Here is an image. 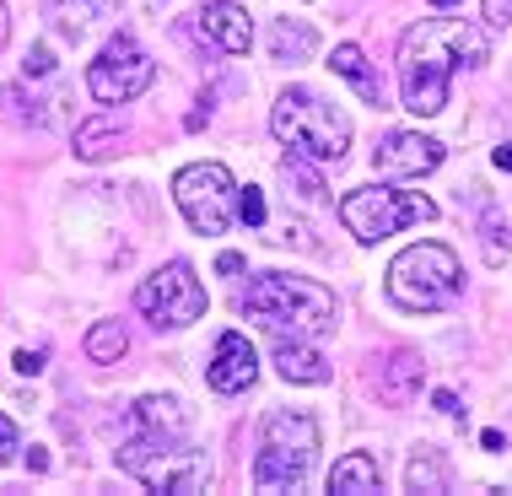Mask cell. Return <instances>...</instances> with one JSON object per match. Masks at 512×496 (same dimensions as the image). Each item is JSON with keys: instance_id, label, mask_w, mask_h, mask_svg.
Listing matches in <instances>:
<instances>
[{"instance_id": "cell-1", "label": "cell", "mask_w": 512, "mask_h": 496, "mask_svg": "<svg viewBox=\"0 0 512 496\" xmlns=\"http://www.w3.org/2000/svg\"><path fill=\"white\" fill-rule=\"evenodd\" d=\"M491 38L486 27L464 17H421L399 38V98L415 119H432L448 108V81L459 65H486Z\"/></svg>"}, {"instance_id": "cell-2", "label": "cell", "mask_w": 512, "mask_h": 496, "mask_svg": "<svg viewBox=\"0 0 512 496\" xmlns=\"http://www.w3.org/2000/svg\"><path fill=\"white\" fill-rule=\"evenodd\" d=\"M243 313L275 329V335H302V340L329 335L340 324V302L329 286L308 281V275H281V270H265L248 281Z\"/></svg>"}, {"instance_id": "cell-3", "label": "cell", "mask_w": 512, "mask_h": 496, "mask_svg": "<svg viewBox=\"0 0 512 496\" xmlns=\"http://www.w3.org/2000/svg\"><path fill=\"white\" fill-rule=\"evenodd\" d=\"M270 130L281 146H292L308 162H340L351 146V119L335 103H324L308 87H286L270 108Z\"/></svg>"}, {"instance_id": "cell-4", "label": "cell", "mask_w": 512, "mask_h": 496, "mask_svg": "<svg viewBox=\"0 0 512 496\" xmlns=\"http://www.w3.org/2000/svg\"><path fill=\"white\" fill-rule=\"evenodd\" d=\"M383 292H389L394 308L405 313H442L453 308V297L464 292V270H459V254L442 243H410L405 254L389 265L383 275Z\"/></svg>"}, {"instance_id": "cell-5", "label": "cell", "mask_w": 512, "mask_h": 496, "mask_svg": "<svg viewBox=\"0 0 512 496\" xmlns=\"http://www.w3.org/2000/svg\"><path fill=\"white\" fill-rule=\"evenodd\" d=\"M119 470L135 475L146 491H168V496H195L211 486V459L200 448H189L184 437H162V432H130L119 448Z\"/></svg>"}, {"instance_id": "cell-6", "label": "cell", "mask_w": 512, "mask_h": 496, "mask_svg": "<svg viewBox=\"0 0 512 496\" xmlns=\"http://www.w3.org/2000/svg\"><path fill=\"white\" fill-rule=\"evenodd\" d=\"M318 459V421L308 410H270L259 426L254 486L259 491H297Z\"/></svg>"}, {"instance_id": "cell-7", "label": "cell", "mask_w": 512, "mask_h": 496, "mask_svg": "<svg viewBox=\"0 0 512 496\" xmlns=\"http://www.w3.org/2000/svg\"><path fill=\"white\" fill-rule=\"evenodd\" d=\"M340 222L356 243H383L415 222H437V205L421 189H351L340 200Z\"/></svg>"}, {"instance_id": "cell-8", "label": "cell", "mask_w": 512, "mask_h": 496, "mask_svg": "<svg viewBox=\"0 0 512 496\" xmlns=\"http://www.w3.org/2000/svg\"><path fill=\"white\" fill-rule=\"evenodd\" d=\"M243 189L232 184V173L221 162H195L173 178V200L184 211V222L200 232V238H221L232 227V211H238Z\"/></svg>"}, {"instance_id": "cell-9", "label": "cell", "mask_w": 512, "mask_h": 496, "mask_svg": "<svg viewBox=\"0 0 512 496\" xmlns=\"http://www.w3.org/2000/svg\"><path fill=\"white\" fill-rule=\"evenodd\" d=\"M135 308H141L157 329H189L205 313V286H200L195 265L173 259V265H162L157 275H146L141 292H135Z\"/></svg>"}, {"instance_id": "cell-10", "label": "cell", "mask_w": 512, "mask_h": 496, "mask_svg": "<svg viewBox=\"0 0 512 496\" xmlns=\"http://www.w3.org/2000/svg\"><path fill=\"white\" fill-rule=\"evenodd\" d=\"M151 76H157V60H151L130 33H119V38H108V49L92 60L87 87L98 103H135L151 87Z\"/></svg>"}, {"instance_id": "cell-11", "label": "cell", "mask_w": 512, "mask_h": 496, "mask_svg": "<svg viewBox=\"0 0 512 496\" xmlns=\"http://www.w3.org/2000/svg\"><path fill=\"white\" fill-rule=\"evenodd\" d=\"M372 168L383 178H421V173L442 168V141H432V135H421V130H394L378 141Z\"/></svg>"}, {"instance_id": "cell-12", "label": "cell", "mask_w": 512, "mask_h": 496, "mask_svg": "<svg viewBox=\"0 0 512 496\" xmlns=\"http://www.w3.org/2000/svg\"><path fill=\"white\" fill-rule=\"evenodd\" d=\"M254 378H259V356H254V346H248V335L227 329V335L216 340V351H211L205 383H211L216 394H243V389H254Z\"/></svg>"}, {"instance_id": "cell-13", "label": "cell", "mask_w": 512, "mask_h": 496, "mask_svg": "<svg viewBox=\"0 0 512 496\" xmlns=\"http://www.w3.org/2000/svg\"><path fill=\"white\" fill-rule=\"evenodd\" d=\"M195 33L205 44H216L221 54H248V44H254V22L232 0H211L205 11H195Z\"/></svg>"}, {"instance_id": "cell-14", "label": "cell", "mask_w": 512, "mask_h": 496, "mask_svg": "<svg viewBox=\"0 0 512 496\" xmlns=\"http://www.w3.org/2000/svg\"><path fill=\"white\" fill-rule=\"evenodd\" d=\"M275 372L286 383H329V362L302 335H275Z\"/></svg>"}, {"instance_id": "cell-15", "label": "cell", "mask_w": 512, "mask_h": 496, "mask_svg": "<svg viewBox=\"0 0 512 496\" xmlns=\"http://www.w3.org/2000/svg\"><path fill=\"white\" fill-rule=\"evenodd\" d=\"M130 432H162V437H184L189 432V410L173 394H146L130 410Z\"/></svg>"}, {"instance_id": "cell-16", "label": "cell", "mask_w": 512, "mask_h": 496, "mask_svg": "<svg viewBox=\"0 0 512 496\" xmlns=\"http://www.w3.org/2000/svg\"><path fill=\"white\" fill-rule=\"evenodd\" d=\"M421 378H426V362L415 351H394L389 362L378 372V394L383 405H410L415 394H421Z\"/></svg>"}, {"instance_id": "cell-17", "label": "cell", "mask_w": 512, "mask_h": 496, "mask_svg": "<svg viewBox=\"0 0 512 496\" xmlns=\"http://www.w3.org/2000/svg\"><path fill=\"white\" fill-rule=\"evenodd\" d=\"M329 491L335 496H372L383 491V470L372 453H345V459H335V470H329Z\"/></svg>"}, {"instance_id": "cell-18", "label": "cell", "mask_w": 512, "mask_h": 496, "mask_svg": "<svg viewBox=\"0 0 512 496\" xmlns=\"http://www.w3.org/2000/svg\"><path fill=\"white\" fill-rule=\"evenodd\" d=\"M329 65H335V76H345V81H351V87L362 92V98H367L372 108H383V76L372 71V65H367V54L356 49V44H340V49H335V60H329Z\"/></svg>"}, {"instance_id": "cell-19", "label": "cell", "mask_w": 512, "mask_h": 496, "mask_svg": "<svg viewBox=\"0 0 512 496\" xmlns=\"http://www.w3.org/2000/svg\"><path fill=\"white\" fill-rule=\"evenodd\" d=\"M108 11H114V0H49V22L60 38H81Z\"/></svg>"}, {"instance_id": "cell-20", "label": "cell", "mask_w": 512, "mask_h": 496, "mask_svg": "<svg viewBox=\"0 0 512 496\" xmlns=\"http://www.w3.org/2000/svg\"><path fill=\"white\" fill-rule=\"evenodd\" d=\"M270 49H275V60H286V65H302V60H313V49H318V33L308 22H297V17H281L270 27Z\"/></svg>"}, {"instance_id": "cell-21", "label": "cell", "mask_w": 512, "mask_h": 496, "mask_svg": "<svg viewBox=\"0 0 512 496\" xmlns=\"http://www.w3.org/2000/svg\"><path fill=\"white\" fill-rule=\"evenodd\" d=\"M119 141H124V119H114V114L76 124V157H81V162H103Z\"/></svg>"}, {"instance_id": "cell-22", "label": "cell", "mask_w": 512, "mask_h": 496, "mask_svg": "<svg viewBox=\"0 0 512 496\" xmlns=\"http://www.w3.org/2000/svg\"><path fill=\"white\" fill-rule=\"evenodd\" d=\"M124 351H130V335H124L119 319H103V324L87 329V356H92V362L108 367V362H119Z\"/></svg>"}, {"instance_id": "cell-23", "label": "cell", "mask_w": 512, "mask_h": 496, "mask_svg": "<svg viewBox=\"0 0 512 496\" xmlns=\"http://www.w3.org/2000/svg\"><path fill=\"white\" fill-rule=\"evenodd\" d=\"M405 486H410V491H432V496H442V491H448V464H442L437 453H421V459H410Z\"/></svg>"}, {"instance_id": "cell-24", "label": "cell", "mask_w": 512, "mask_h": 496, "mask_svg": "<svg viewBox=\"0 0 512 496\" xmlns=\"http://www.w3.org/2000/svg\"><path fill=\"white\" fill-rule=\"evenodd\" d=\"M286 178H297V189H302L308 200L324 195V178H318V173L308 168V157H297V151H286Z\"/></svg>"}, {"instance_id": "cell-25", "label": "cell", "mask_w": 512, "mask_h": 496, "mask_svg": "<svg viewBox=\"0 0 512 496\" xmlns=\"http://www.w3.org/2000/svg\"><path fill=\"white\" fill-rule=\"evenodd\" d=\"M512 248V232L502 227V216H486V265H502Z\"/></svg>"}, {"instance_id": "cell-26", "label": "cell", "mask_w": 512, "mask_h": 496, "mask_svg": "<svg viewBox=\"0 0 512 496\" xmlns=\"http://www.w3.org/2000/svg\"><path fill=\"white\" fill-rule=\"evenodd\" d=\"M238 216H243L248 227H265V195H259L254 184H248L243 195H238Z\"/></svg>"}, {"instance_id": "cell-27", "label": "cell", "mask_w": 512, "mask_h": 496, "mask_svg": "<svg viewBox=\"0 0 512 496\" xmlns=\"http://www.w3.org/2000/svg\"><path fill=\"white\" fill-rule=\"evenodd\" d=\"M49 71H54L49 44H33V49H27V60H22V76H49Z\"/></svg>"}, {"instance_id": "cell-28", "label": "cell", "mask_w": 512, "mask_h": 496, "mask_svg": "<svg viewBox=\"0 0 512 496\" xmlns=\"http://www.w3.org/2000/svg\"><path fill=\"white\" fill-rule=\"evenodd\" d=\"M17 448H22V443H17V421H11V416H0V464H6Z\"/></svg>"}, {"instance_id": "cell-29", "label": "cell", "mask_w": 512, "mask_h": 496, "mask_svg": "<svg viewBox=\"0 0 512 496\" xmlns=\"http://www.w3.org/2000/svg\"><path fill=\"white\" fill-rule=\"evenodd\" d=\"M486 22L491 27H512V0H486Z\"/></svg>"}, {"instance_id": "cell-30", "label": "cell", "mask_w": 512, "mask_h": 496, "mask_svg": "<svg viewBox=\"0 0 512 496\" xmlns=\"http://www.w3.org/2000/svg\"><path fill=\"white\" fill-rule=\"evenodd\" d=\"M432 405L442 410V416H459V410H464V405H459V394H453V389H437V394H432Z\"/></svg>"}, {"instance_id": "cell-31", "label": "cell", "mask_w": 512, "mask_h": 496, "mask_svg": "<svg viewBox=\"0 0 512 496\" xmlns=\"http://www.w3.org/2000/svg\"><path fill=\"white\" fill-rule=\"evenodd\" d=\"M17 372H27V378L44 372V351H17Z\"/></svg>"}, {"instance_id": "cell-32", "label": "cell", "mask_w": 512, "mask_h": 496, "mask_svg": "<svg viewBox=\"0 0 512 496\" xmlns=\"http://www.w3.org/2000/svg\"><path fill=\"white\" fill-rule=\"evenodd\" d=\"M22 464H27L33 475H44V470H49V453H44V448H27V453H22Z\"/></svg>"}, {"instance_id": "cell-33", "label": "cell", "mask_w": 512, "mask_h": 496, "mask_svg": "<svg viewBox=\"0 0 512 496\" xmlns=\"http://www.w3.org/2000/svg\"><path fill=\"white\" fill-rule=\"evenodd\" d=\"M216 270H221V275H243V259H238V254H221Z\"/></svg>"}, {"instance_id": "cell-34", "label": "cell", "mask_w": 512, "mask_h": 496, "mask_svg": "<svg viewBox=\"0 0 512 496\" xmlns=\"http://www.w3.org/2000/svg\"><path fill=\"white\" fill-rule=\"evenodd\" d=\"M6 38H11V11H6V0H0V49H6Z\"/></svg>"}, {"instance_id": "cell-35", "label": "cell", "mask_w": 512, "mask_h": 496, "mask_svg": "<svg viewBox=\"0 0 512 496\" xmlns=\"http://www.w3.org/2000/svg\"><path fill=\"white\" fill-rule=\"evenodd\" d=\"M496 168L512 173V146H496Z\"/></svg>"}, {"instance_id": "cell-36", "label": "cell", "mask_w": 512, "mask_h": 496, "mask_svg": "<svg viewBox=\"0 0 512 496\" xmlns=\"http://www.w3.org/2000/svg\"><path fill=\"white\" fill-rule=\"evenodd\" d=\"M432 6H459V0H432Z\"/></svg>"}]
</instances>
